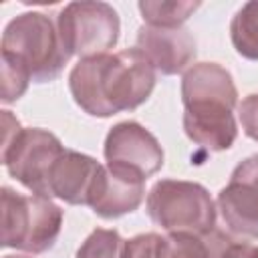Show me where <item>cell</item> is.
Here are the masks:
<instances>
[{
  "label": "cell",
  "mask_w": 258,
  "mask_h": 258,
  "mask_svg": "<svg viewBox=\"0 0 258 258\" xmlns=\"http://www.w3.org/2000/svg\"><path fill=\"white\" fill-rule=\"evenodd\" d=\"M155 87V69L139 48L81 58L69 89L75 103L91 117H111L145 103Z\"/></svg>",
  "instance_id": "cell-1"
},
{
  "label": "cell",
  "mask_w": 258,
  "mask_h": 258,
  "mask_svg": "<svg viewBox=\"0 0 258 258\" xmlns=\"http://www.w3.org/2000/svg\"><path fill=\"white\" fill-rule=\"evenodd\" d=\"M181 101L183 131L196 145L208 151H224L234 145L238 91L230 71L218 62L189 67L181 79Z\"/></svg>",
  "instance_id": "cell-2"
},
{
  "label": "cell",
  "mask_w": 258,
  "mask_h": 258,
  "mask_svg": "<svg viewBox=\"0 0 258 258\" xmlns=\"http://www.w3.org/2000/svg\"><path fill=\"white\" fill-rule=\"evenodd\" d=\"M0 56L22 64L34 83L54 81L71 58L56 18L44 12H24L12 18L2 34Z\"/></svg>",
  "instance_id": "cell-3"
},
{
  "label": "cell",
  "mask_w": 258,
  "mask_h": 258,
  "mask_svg": "<svg viewBox=\"0 0 258 258\" xmlns=\"http://www.w3.org/2000/svg\"><path fill=\"white\" fill-rule=\"evenodd\" d=\"M0 242L4 248L42 254L54 246L62 228V210L46 196H22L2 187Z\"/></svg>",
  "instance_id": "cell-4"
},
{
  "label": "cell",
  "mask_w": 258,
  "mask_h": 258,
  "mask_svg": "<svg viewBox=\"0 0 258 258\" xmlns=\"http://www.w3.org/2000/svg\"><path fill=\"white\" fill-rule=\"evenodd\" d=\"M145 206L149 218L167 232L206 234L216 228V204L194 181L161 179L149 189Z\"/></svg>",
  "instance_id": "cell-5"
},
{
  "label": "cell",
  "mask_w": 258,
  "mask_h": 258,
  "mask_svg": "<svg viewBox=\"0 0 258 258\" xmlns=\"http://www.w3.org/2000/svg\"><path fill=\"white\" fill-rule=\"evenodd\" d=\"M56 24L67 52L81 58L109 54L121 32L119 14L107 2H71L58 12Z\"/></svg>",
  "instance_id": "cell-6"
},
{
  "label": "cell",
  "mask_w": 258,
  "mask_h": 258,
  "mask_svg": "<svg viewBox=\"0 0 258 258\" xmlns=\"http://www.w3.org/2000/svg\"><path fill=\"white\" fill-rule=\"evenodd\" d=\"M64 151L60 139L38 127L24 129L16 135V139L2 149L0 159L8 173L20 181L26 189L38 196H48V177L54 161Z\"/></svg>",
  "instance_id": "cell-7"
},
{
  "label": "cell",
  "mask_w": 258,
  "mask_h": 258,
  "mask_svg": "<svg viewBox=\"0 0 258 258\" xmlns=\"http://www.w3.org/2000/svg\"><path fill=\"white\" fill-rule=\"evenodd\" d=\"M105 159L109 165L133 171L143 179L163 165V149L155 135L137 121H123L111 127L105 139Z\"/></svg>",
  "instance_id": "cell-8"
},
{
  "label": "cell",
  "mask_w": 258,
  "mask_h": 258,
  "mask_svg": "<svg viewBox=\"0 0 258 258\" xmlns=\"http://www.w3.org/2000/svg\"><path fill=\"white\" fill-rule=\"evenodd\" d=\"M135 42V48H139L161 75H177L196 58V38L183 26L157 28L145 24L137 30Z\"/></svg>",
  "instance_id": "cell-9"
},
{
  "label": "cell",
  "mask_w": 258,
  "mask_h": 258,
  "mask_svg": "<svg viewBox=\"0 0 258 258\" xmlns=\"http://www.w3.org/2000/svg\"><path fill=\"white\" fill-rule=\"evenodd\" d=\"M143 198H145V179L141 175L107 163L99 173L89 206L97 216L105 220H113L137 210Z\"/></svg>",
  "instance_id": "cell-10"
},
{
  "label": "cell",
  "mask_w": 258,
  "mask_h": 258,
  "mask_svg": "<svg viewBox=\"0 0 258 258\" xmlns=\"http://www.w3.org/2000/svg\"><path fill=\"white\" fill-rule=\"evenodd\" d=\"M103 165L91 155L64 149L54 161L48 177V196L71 206H89Z\"/></svg>",
  "instance_id": "cell-11"
},
{
  "label": "cell",
  "mask_w": 258,
  "mask_h": 258,
  "mask_svg": "<svg viewBox=\"0 0 258 258\" xmlns=\"http://www.w3.org/2000/svg\"><path fill=\"white\" fill-rule=\"evenodd\" d=\"M216 210L228 230L230 236L242 240H256L258 238V187L232 179L230 183L218 194Z\"/></svg>",
  "instance_id": "cell-12"
},
{
  "label": "cell",
  "mask_w": 258,
  "mask_h": 258,
  "mask_svg": "<svg viewBox=\"0 0 258 258\" xmlns=\"http://www.w3.org/2000/svg\"><path fill=\"white\" fill-rule=\"evenodd\" d=\"M232 238L216 228L206 234L169 232L161 236L159 258H222Z\"/></svg>",
  "instance_id": "cell-13"
},
{
  "label": "cell",
  "mask_w": 258,
  "mask_h": 258,
  "mask_svg": "<svg viewBox=\"0 0 258 258\" xmlns=\"http://www.w3.org/2000/svg\"><path fill=\"white\" fill-rule=\"evenodd\" d=\"M230 36L238 54L248 60H258V2H246L234 14Z\"/></svg>",
  "instance_id": "cell-14"
},
{
  "label": "cell",
  "mask_w": 258,
  "mask_h": 258,
  "mask_svg": "<svg viewBox=\"0 0 258 258\" xmlns=\"http://www.w3.org/2000/svg\"><path fill=\"white\" fill-rule=\"evenodd\" d=\"M200 2H159V0H145L139 2L137 8L141 12V18L147 22V26L157 28H179L196 10Z\"/></svg>",
  "instance_id": "cell-15"
},
{
  "label": "cell",
  "mask_w": 258,
  "mask_h": 258,
  "mask_svg": "<svg viewBox=\"0 0 258 258\" xmlns=\"http://www.w3.org/2000/svg\"><path fill=\"white\" fill-rule=\"evenodd\" d=\"M125 240L117 230L97 228L77 250V258H121Z\"/></svg>",
  "instance_id": "cell-16"
},
{
  "label": "cell",
  "mask_w": 258,
  "mask_h": 258,
  "mask_svg": "<svg viewBox=\"0 0 258 258\" xmlns=\"http://www.w3.org/2000/svg\"><path fill=\"white\" fill-rule=\"evenodd\" d=\"M30 81L32 79L22 64L8 60V58H2V91H0L2 103L8 105V103L18 101L26 93Z\"/></svg>",
  "instance_id": "cell-17"
},
{
  "label": "cell",
  "mask_w": 258,
  "mask_h": 258,
  "mask_svg": "<svg viewBox=\"0 0 258 258\" xmlns=\"http://www.w3.org/2000/svg\"><path fill=\"white\" fill-rule=\"evenodd\" d=\"M161 236L155 232L137 234L131 240H125L121 258H159Z\"/></svg>",
  "instance_id": "cell-18"
},
{
  "label": "cell",
  "mask_w": 258,
  "mask_h": 258,
  "mask_svg": "<svg viewBox=\"0 0 258 258\" xmlns=\"http://www.w3.org/2000/svg\"><path fill=\"white\" fill-rule=\"evenodd\" d=\"M238 113H240V123H242L244 133L252 137L254 141H258V93L248 95L240 103Z\"/></svg>",
  "instance_id": "cell-19"
},
{
  "label": "cell",
  "mask_w": 258,
  "mask_h": 258,
  "mask_svg": "<svg viewBox=\"0 0 258 258\" xmlns=\"http://www.w3.org/2000/svg\"><path fill=\"white\" fill-rule=\"evenodd\" d=\"M232 179L248 181L258 187V155H250L242 163H238L236 169L232 171Z\"/></svg>",
  "instance_id": "cell-20"
},
{
  "label": "cell",
  "mask_w": 258,
  "mask_h": 258,
  "mask_svg": "<svg viewBox=\"0 0 258 258\" xmlns=\"http://www.w3.org/2000/svg\"><path fill=\"white\" fill-rule=\"evenodd\" d=\"M222 258H258V246L250 242H230Z\"/></svg>",
  "instance_id": "cell-21"
},
{
  "label": "cell",
  "mask_w": 258,
  "mask_h": 258,
  "mask_svg": "<svg viewBox=\"0 0 258 258\" xmlns=\"http://www.w3.org/2000/svg\"><path fill=\"white\" fill-rule=\"evenodd\" d=\"M4 258H26V256H4Z\"/></svg>",
  "instance_id": "cell-22"
}]
</instances>
